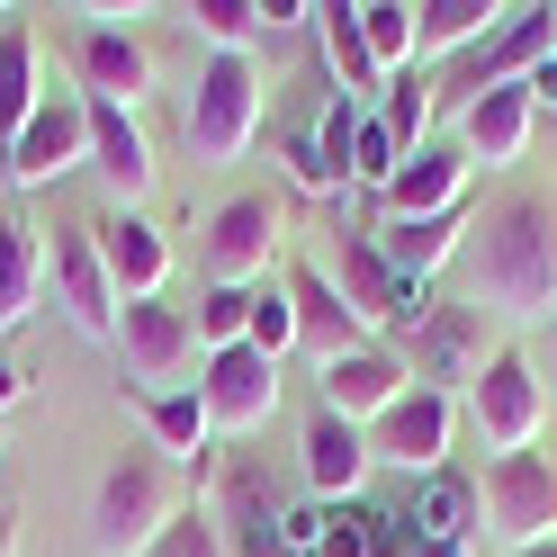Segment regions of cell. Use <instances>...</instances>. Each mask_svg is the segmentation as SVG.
<instances>
[{
	"mask_svg": "<svg viewBox=\"0 0 557 557\" xmlns=\"http://www.w3.org/2000/svg\"><path fill=\"white\" fill-rule=\"evenodd\" d=\"M468 288L485 315L540 324L557 315V207L548 198H504L495 216L468 234Z\"/></svg>",
	"mask_w": 557,
	"mask_h": 557,
	"instance_id": "6da1fadb",
	"label": "cell"
},
{
	"mask_svg": "<svg viewBox=\"0 0 557 557\" xmlns=\"http://www.w3.org/2000/svg\"><path fill=\"white\" fill-rule=\"evenodd\" d=\"M189 512V476L162 449H126L90 495V548L99 557H153V540Z\"/></svg>",
	"mask_w": 557,
	"mask_h": 557,
	"instance_id": "7a4b0ae2",
	"label": "cell"
},
{
	"mask_svg": "<svg viewBox=\"0 0 557 557\" xmlns=\"http://www.w3.org/2000/svg\"><path fill=\"white\" fill-rule=\"evenodd\" d=\"M181 135H189L198 171H234L243 153L261 145V73H252V54H207L198 63V90L181 109Z\"/></svg>",
	"mask_w": 557,
	"mask_h": 557,
	"instance_id": "3957f363",
	"label": "cell"
},
{
	"mask_svg": "<svg viewBox=\"0 0 557 557\" xmlns=\"http://www.w3.org/2000/svg\"><path fill=\"white\" fill-rule=\"evenodd\" d=\"M278 243H288V207H278L270 189L225 198L216 216L198 225V270H207V288H261L270 261H278Z\"/></svg>",
	"mask_w": 557,
	"mask_h": 557,
	"instance_id": "277c9868",
	"label": "cell"
},
{
	"mask_svg": "<svg viewBox=\"0 0 557 557\" xmlns=\"http://www.w3.org/2000/svg\"><path fill=\"white\" fill-rule=\"evenodd\" d=\"M468 423H476V441L495 449V459L540 449V432H548V387H540V360L521 351V342H504V351L485 360V377L468 387Z\"/></svg>",
	"mask_w": 557,
	"mask_h": 557,
	"instance_id": "5b68a950",
	"label": "cell"
},
{
	"mask_svg": "<svg viewBox=\"0 0 557 557\" xmlns=\"http://www.w3.org/2000/svg\"><path fill=\"white\" fill-rule=\"evenodd\" d=\"M476 540H495L504 557L557 540V459L548 449H521V459H495L476 485Z\"/></svg>",
	"mask_w": 557,
	"mask_h": 557,
	"instance_id": "8992f818",
	"label": "cell"
},
{
	"mask_svg": "<svg viewBox=\"0 0 557 557\" xmlns=\"http://www.w3.org/2000/svg\"><path fill=\"white\" fill-rule=\"evenodd\" d=\"M189 360H207L189 306H171V297H126V306H117V369H126V396L189 387Z\"/></svg>",
	"mask_w": 557,
	"mask_h": 557,
	"instance_id": "52a82bcc",
	"label": "cell"
},
{
	"mask_svg": "<svg viewBox=\"0 0 557 557\" xmlns=\"http://www.w3.org/2000/svg\"><path fill=\"white\" fill-rule=\"evenodd\" d=\"M449 441H459V396H441V387H405V396L369 423V468L441 476V468H449Z\"/></svg>",
	"mask_w": 557,
	"mask_h": 557,
	"instance_id": "ba28073f",
	"label": "cell"
},
{
	"mask_svg": "<svg viewBox=\"0 0 557 557\" xmlns=\"http://www.w3.org/2000/svg\"><path fill=\"white\" fill-rule=\"evenodd\" d=\"M0 162H10L18 189H46V181H63V171H82V162H90V99H82L73 82H46L37 117L18 126V145L0 153Z\"/></svg>",
	"mask_w": 557,
	"mask_h": 557,
	"instance_id": "9c48e42d",
	"label": "cell"
},
{
	"mask_svg": "<svg viewBox=\"0 0 557 557\" xmlns=\"http://www.w3.org/2000/svg\"><path fill=\"white\" fill-rule=\"evenodd\" d=\"M46 288H54V306H63V324H73L82 342H117V288H109V261H99V243H90V225H54V243H46Z\"/></svg>",
	"mask_w": 557,
	"mask_h": 557,
	"instance_id": "30bf717a",
	"label": "cell"
},
{
	"mask_svg": "<svg viewBox=\"0 0 557 557\" xmlns=\"http://www.w3.org/2000/svg\"><path fill=\"white\" fill-rule=\"evenodd\" d=\"M557 54V10H512L485 46H468L459 63H449V109H468V99H485V90H504V82H531V63H548Z\"/></svg>",
	"mask_w": 557,
	"mask_h": 557,
	"instance_id": "8fae6325",
	"label": "cell"
},
{
	"mask_svg": "<svg viewBox=\"0 0 557 557\" xmlns=\"http://www.w3.org/2000/svg\"><path fill=\"white\" fill-rule=\"evenodd\" d=\"M333 288L351 297V315L369 324V333H423V315H432V288H413V278H396L387 270V252H377L369 234H342V261H333Z\"/></svg>",
	"mask_w": 557,
	"mask_h": 557,
	"instance_id": "7c38bea8",
	"label": "cell"
},
{
	"mask_svg": "<svg viewBox=\"0 0 557 557\" xmlns=\"http://www.w3.org/2000/svg\"><path fill=\"white\" fill-rule=\"evenodd\" d=\"M495 351H504V342H485V306L468 297V306H432V315H423L405 369H413V387L459 396V387H476V377H485V360H495Z\"/></svg>",
	"mask_w": 557,
	"mask_h": 557,
	"instance_id": "4fadbf2b",
	"label": "cell"
},
{
	"mask_svg": "<svg viewBox=\"0 0 557 557\" xmlns=\"http://www.w3.org/2000/svg\"><path fill=\"white\" fill-rule=\"evenodd\" d=\"M198 396H207V423L216 432H270L278 413V360H261L252 342H234V351H207L198 360Z\"/></svg>",
	"mask_w": 557,
	"mask_h": 557,
	"instance_id": "5bb4252c",
	"label": "cell"
},
{
	"mask_svg": "<svg viewBox=\"0 0 557 557\" xmlns=\"http://www.w3.org/2000/svg\"><path fill=\"white\" fill-rule=\"evenodd\" d=\"M278 288H288V306H297V351L315 360V369H333V360H351V351H369V324L351 315V297L333 288V270H315V261H288L278 270Z\"/></svg>",
	"mask_w": 557,
	"mask_h": 557,
	"instance_id": "9a60e30c",
	"label": "cell"
},
{
	"mask_svg": "<svg viewBox=\"0 0 557 557\" xmlns=\"http://www.w3.org/2000/svg\"><path fill=\"white\" fill-rule=\"evenodd\" d=\"M73 90L99 109H135L153 90V46L135 27H82L73 37Z\"/></svg>",
	"mask_w": 557,
	"mask_h": 557,
	"instance_id": "2e32d148",
	"label": "cell"
},
{
	"mask_svg": "<svg viewBox=\"0 0 557 557\" xmlns=\"http://www.w3.org/2000/svg\"><path fill=\"white\" fill-rule=\"evenodd\" d=\"M90 243H99V261H109V288L117 297H162L171 288V243H162V225L135 216V207L90 216Z\"/></svg>",
	"mask_w": 557,
	"mask_h": 557,
	"instance_id": "e0dca14e",
	"label": "cell"
},
{
	"mask_svg": "<svg viewBox=\"0 0 557 557\" xmlns=\"http://www.w3.org/2000/svg\"><path fill=\"white\" fill-rule=\"evenodd\" d=\"M135 413H145V432H153V449L181 476H216V423H207V396H198V377L189 387H162V396H135Z\"/></svg>",
	"mask_w": 557,
	"mask_h": 557,
	"instance_id": "ac0fdd59",
	"label": "cell"
},
{
	"mask_svg": "<svg viewBox=\"0 0 557 557\" xmlns=\"http://www.w3.org/2000/svg\"><path fill=\"white\" fill-rule=\"evenodd\" d=\"M531 117H540V99L521 90V82L485 90V99H468V109H459V153L485 162V171H512L521 153H531Z\"/></svg>",
	"mask_w": 557,
	"mask_h": 557,
	"instance_id": "d6986e66",
	"label": "cell"
},
{
	"mask_svg": "<svg viewBox=\"0 0 557 557\" xmlns=\"http://www.w3.org/2000/svg\"><path fill=\"white\" fill-rule=\"evenodd\" d=\"M181 27L198 46H216V54H252L278 27H315V10H306V0H189Z\"/></svg>",
	"mask_w": 557,
	"mask_h": 557,
	"instance_id": "ffe728a7",
	"label": "cell"
},
{
	"mask_svg": "<svg viewBox=\"0 0 557 557\" xmlns=\"http://www.w3.org/2000/svg\"><path fill=\"white\" fill-rule=\"evenodd\" d=\"M413 387V369H405V351H387V342H369V351H351V360H333L324 369V413H342V423H377L396 396Z\"/></svg>",
	"mask_w": 557,
	"mask_h": 557,
	"instance_id": "44dd1931",
	"label": "cell"
},
{
	"mask_svg": "<svg viewBox=\"0 0 557 557\" xmlns=\"http://www.w3.org/2000/svg\"><path fill=\"white\" fill-rule=\"evenodd\" d=\"M468 153H459V135H432L423 153H405L396 162V181H387V216H449V207H468Z\"/></svg>",
	"mask_w": 557,
	"mask_h": 557,
	"instance_id": "7402d4cb",
	"label": "cell"
},
{
	"mask_svg": "<svg viewBox=\"0 0 557 557\" xmlns=\"http://www.w3.org/2000/svg\"><path fill=\"white\" fill-rule=\"evenodd\" d=\"M396 531L423 548V557H468L476 548V485L468 476H423V495H413V512H396Z\"/></svg>",
	"mask_w": 557,
	"mask_h": 557,
	"instance_id": "603a6c76",
	"label": "cell"
},
{
	"mask_svg": "<svg viewBox=\"0 0 557 557\" xmlns=\"http://www.w3.org/2000/svg\"><path fill=\"white\" fill-rule=\"evenodd\" d=\"M369 243L387 252V270H396V278L432 288V270H449V261L468 252V207H449V216H387Z\"/></svg>",
	"mask_w": 557,
	"mask_h": 557,
	"instance_id": "cb8c5ba5",
	"label": "cell"
},
{
	"mask_svg": "<svg viewBox=\"0 0 557 557\" xmlns=\"http://www.w3.org/2000/svg\"><path fill=\"white\" fill-rule=\"evenodd\" d=\"M90 171L109 181L117 207H135V198L153 189L162 162H153V145H145V126H135V109H99V99H90Z\"/></svg>",
	"mask_w": 557,
	"mask_h": 557,
	"instance_id": "d4e9b609",
	"label": "cell"
},
{
	"mask_svg": "<svg viewBox=\"0 0 557 557\" xmlns=\"http://www.w3.org/2000/svg\"><path fill=\"white\" fill-rule=\"evenodd\" d=\"M216 521H225V540H234V557H270L278 548V495H270V476L252 468V459H234L225 476H216Z\"/></svg>",
	"mask_w": 557,
	"mask_h": 557,
	"instance_id": "484cf974",
	"label": "cell"
},
{
	"mask_svg": "<svg viewBox=\"0 0 557 557\" xmlns=\"http://www.w3.org/2000/svg\"><path fill=\"white\" fill-rule=\"evenodd\" d=\"M369 476V432L342 423V413H315L306 423V485H315V504H351Z\"/></svg>",
	"mask_w": 557,
	"mask_h": 557,
	"instance_id": "4316f807",
	"label": "cell"
},
{
	"mask_svg": "<svg viewBox=\"0 0 557 557\" xmlns=\"http://www.w3.org/2000/svg\"><path fill=\"white\" fill-rule=\"evenodd\" d=\"M315 37H324V63H333V90L351 99V109L369 90L387 99V73H377V54L360 37V0H315Z\"/></svg>",
	"mask_w": 557,
	"mask_h": 557,
	"instance_id": "83f0119b",
	"label": "cell"
},
{
	"mask_svg": "<svg viewBox=\"0 0 557 557\" xmlns=\"http://www.w3.org/2000/svg\"><path fill=\"white\" fill-rule=\"evenodd\" d=\"M46 99V73H37V27H27L18 10H0V153L18 145V126L37 117Z\"/></svg>",
	"mask_w": 557,
	"mask_h": 557,
	"instance_id": "f1b7e54d",
	"label": "cell"
},
{
	"mask_svg": "<svg viewBox=\"0 0 557 557\" xmlns=\"http://www.w3.org/2000/svg\"><path fill=\"white\" fill-rule=\"evenodd\" d=\"M46 297V234L27 216H0V333H18Z\"/></svg>",
	"mask_w": 557,
	"mask_h": 557,
	"instance_id": "f546056e",
	"label": "cell"
},
{
	"mask_svg": "<svg viewBox=\"0 0 557 557\" xmlns=\"http://www.w3.org/2000/svg\"><path fill=\"white\" fill-rule=\"evenodd\" d=\"M504 18H512L504 0H423V10H413V37H423V54H468V46L495 37Z\"/></svg>",
	"mask_w": 557,
	"mask_h": 557,
	"instance_id": "4dcf8cb0",
	"label": "cell"
},
{
	"mask_svg": "<svg viewBox=\"0 0 557 557\" xmlns=\"http://www.w3.org/2000/svg\"><path fill=\"white\" fill-rule=\"evenodd\" d=\"M432 117H441V90L413 82V73H396L387 99H377V126L396 135V153H423V145H432Z\"/></svg>",
	"mask_w": 557,
	"mask_h": 557,
	"instance_id": "1f68e13d",
	"label": "cell"
},
{
	"mask_svg": "<svg viewBox=\"0 0 557 557\" xmlns=\"http://www.w3.org/2000/svg\"><path fill=\"white\" fill-rule=\"evenodd\" d=\"M360 37H369V54H377V73H413V54H423V37H413V10L405 0H360Z\"/></svg>",
	"mask_w": 557,
	"mask_h": 557,
	"instance_id": "d6a6232c",
	"label": "cell"
},
{
	"mask_svg": "<svg viewBox=\"0 0 557 557\" xmlns=\"http://www.w3.org/2000/svg\"><path fill=\"white\" fill-rule=\"evenodd\" d=\"M189 324H198V351H234L252 333V288H198Z\"/></svg>",
	"mask_w": 557,
	"mask_h": 557,
	"instance_id": "836d02e7",
	"label": "cell"
},
{
	"mask_svg": "<svg viewBox=\"0 0 557 557\" xmlns=\"http://www.w3.org/2000/svg\"><path fill=\"white\" fill-rule=\"evenodd\" d=\"M243 342H252L261 360H288V351H297V306H288L278 278H261V288H252V333H243Z\"/></svg>",
	"mask_w": 557,
	"mask_h": 557,
	"instance_id": "e575fe53",
	"label": "cell"
},
{
	"mask_svg": "<svg viewBox=\"0 0 557 557\" xmlns=\"http://www.w3.org/2000/svg\"><path fill=\"white\" fill-rule=\"evenodd\" d=\"M396 135L387 126H377V109H360V126H351V189H377V198H387V181H396Z\"/></svg>",
	"mask_w": 557,
	"mask_h": 557,
	"instance_id": "d590c367",
	"label": "cell"
},
{
	"mask_svg": "<svg viewBox=\"0 0 557 557\" xmlns=\"http://www.w3.org/2000/svg\"><path fill=\"white\" fill-rule=\"evenodd\" d=\"M153 557H234V540H225V521H216V504H189L181 521H171V531L153 540Z\"/></svg>",
	"mask_w": 557,
	"mask_h": 557,
	"instance_id": "8d00e7d4",
	"label": "cell"
},
{
	"mask_svg": "<svg viewBox=\"0 0 557 557\" xmlns=\"http://www.w3.org/2000/svg\"><path fill=\"white\" fill-rule=\"evenodd\" d=\"M377 531H387V512L333 504V531H324V557H377Z\"/></svg>",
	"mask_w": 557,
	"mask_h": 557,
	"instance_id": "74e56055",
	"label": "cell"
},
{
	"mask_svg": "<svg viewBox=\"0 0 557 557\" xmlns=\"http://www.w3.org/2000/svg\"><path fill=\"white\" fill-rule=\"evenodd\" d=\"M324 531H333V504H297V512H278V548H288V557H324Z\"/></svg>",
	"mask_w": 557,
	"mask_h": 557,
	"instance_id": "f35d334b",
	"label": "cell"
},
{
	"mask_svg": "<svg viewBox=\"0 0 557 557\" xmlns=\"http://www.w3.org/2000/svg\"><path fill=\"white\" fill-rule=\"evenodd\" d=\"M27 387H37V369H27L18 351H0V413H10V405H18Z\"/></svg>",
	"mask_w": 557,
	"mask_h": 557,
	"instance_id": "ab89813d",
	"label": "cell"
},
{
	"mask_svg": "<svg viewBox=\"0 0 557 557\" xmlns=\"http://www.w3.org/2000/svg\"><path fill=\"white\" fill-rule=\"evenodd\" d=\"M521 90H531L540 109H557V54H548V63H531V82H521Z\"/></svg>",
	"mask_w": 557,
	"mask_h": 557,
	"instance_id": "60d3db41",
	"label": "cell"
},
{
	"mask_svg": "<svg viewBox=\"0 0 557 557\" xmlns=\"http://www.w3.org/2000/svg\"><path fill=\"white\" fill-rule=\"evenodd\" d=\"M0 557H18V512H0Z\"/></svg>",
	"mask_w": 557,
	"mask_h": 557,
	"instance_id": "b9f144b4",
	"label": "cell"
},
{
	"mask_svg": "<svg viewBox=\"0 0 557 557\" xmlns=\"http://www.w3.org/2000/svg\"><path fill=\"white\" fill-rule=\"evenodd\" d=\"M512 557H557V540H531V548H512Z\"/></svg>",
	"mask_w": 557,
	"mask_h": 557,
	"instance_id": "7bdbcfd3",
	"label": "cell"
},
{
	"mask_svg": "<svg viewBox=\"0 0 557 557\" xmlns=\"http://www.w3.org/2000/svg\"><path fill=\"white\" fill-rule=\"evenodd\" d=\"M548 369H557V333H548Z\"/></svg>",
	"mask_w": 557,
	"mask_h": 557,
	"instance_id": "ee69618b",
	"label": "cell"
}]
</instances>
